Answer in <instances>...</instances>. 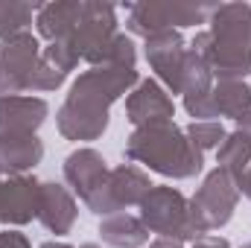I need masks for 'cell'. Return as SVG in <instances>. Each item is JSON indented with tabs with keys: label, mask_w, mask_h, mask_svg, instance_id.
I'll return each mask as SVG.
<instances>
[{
	"label": "cell",
	"mask_w": 251,
	"mask_h": 248,
	"mask_svg": "<svg viewBox=\"0 0 251 248\" xmlns=\"http://www.w3.org/2000/svg\"><path fill=\"white\" fill-rule=\"evenodd\" d=\"M140 82L137 70L123 67H91L76 76L56 111V125L64 140L91 143L100 140L108 128V108Z\"/></svg>",
	"instance_id": "1"
},
{
	"label": "cell",
	"mask_w": 251,
	"mask_h": 248,
	"mask_svg": "<svg viewBox=\"0 0 251 248\" xmlns=\"http://www.w3.org/2000/svg\"><path fill=\"white\" fill-rule=\"evenodd\" d=\"M126 158L176 181L199 175L204 167V152H199L176 123L134 128L126 140Z\"/></svg>",
	"instance_id": "2"
},
{
	"label": "cell",
	"mask_w": 251,
	"mask_h": 248,
	"mask_svg": "<svg viewBox=\"0 0 251 248\" xmlns=\"http://www.w3.org/2000/svg\"><path fill=\"white\" fill-rule=\"evenodd\" d=\"M207 64L216 82H243L251 73V6L219 3L207 18Z\"/></svg>",
	"instance_id": "3"
},
{
	"label": "cell",
	"mask_w": 251,
	"mask_h": 248,
	"mask_svg": "<svg viewBox=\"0 0 251 248\" xmlns=\"http://www.w3.org/2000/svg\"><path fill=\"white\" fill-rule=\"evenodd\" d=\"M62 175L67 190L76 193L91 213H97L100 219L114 216V210L108 204V175H111V170H108V161L97 149L82 146V149L70 152L62 164Z\"/></svg>",
	"instance_id": "4"
},
{
	"label": "cell",
	"mask_w": 251,
	"mask_h": 248,
	"mask_svg": "<svg viewBox=\"0 0 251 248\" xmlns=\"http://www.w3.org/2000/svg\"><path fill=\"white\" fill-rule=\"evenodd\" d=\"M237 201H240V190H237L234 175L222 167H213L190 198V222L196 234L201 237V234L225 228L237 210Z\"/></svg>",
	"instance_id": "5"
},
{
	"label": "cell",
	"mask_w": 251,
	"mask_h": 248,
	"mask_svg": "<svg viewBox=\"0 0 251 248\" xmlns=\"http://www.w3.org/2000/svg\"><path fill=\"white\" fill-rule=\"evenodd\" d=\"M140 222L146 225L149 234H158V237H170L178 243L199 240V234L190 222V198L178 187H152L146 193V198L140 201Z\"/></svg>",
	"instance_id": "6"
},
{
	"label": "cell",
	"mask_w": 251,
	"mask_h": 248,
	"mask_svg": "<svg viewBox=\"0 0 251 248\" xmlns=\"http://www.w3.org/2000/svg\"><path fill=\"white\" fill-rule=\"evenodd\" d=\"M128 32L140 35V38H152L158 32H170V29H187L207 24L213 6H193V3H128Z\"/></svg>",
	"instance_id": "7"
},
{
	"label": "cell",
	"mask_w": 251,
	"mask_h": 248,
	"mask_svg": "<svg viewBox=\"0 0 251 248\" xmlns=\"http://www.w3.org/2000/svg\"><path fill=\"white\" fill-rule=\"evenodd\" d=\"M117 38V12L108 3H97V0H82V18L70 35L76 53L82 62L91 67H102L111 41Z\"/></svg>",
	"instance_id": "8"
},
{
	"label": "cell",
	"mask_w": 251,
	"mask_h": 248,
	"mask_svg": "<svg viewBox=\"0 0 251 248\" xmlns=\"http://www.w3.org/2000/svg\"><path fill=\"white\" fill-rule=\"evenodd\" d=\"M41 62V41L32 32H21L0 41V97L29 94L32 73Z\"/></svg>",
	"instance_id": "9"
},
{
	"label": "cell",
	"mask_w": 251,
	"mask_h": 248,
	"mask_svg": "<svg viewBox=\"0 0 251 248\" xmlns=\"http://www.w3.org/2000/svg\"><path fill=\"white\" fill-rule=\"evenodd\" d=\"M184 53H187V41H184V35L178 29L158 32V35L146 38V44H143V56H146L149 67L155 70L158 85L167 94H178V79H181Z\"/></svg>",
	"instance_id": "10"
},
{
	"label": "cell",
	"mask_w": 251,
	"mask_h": 248,
	"mask_svg": "<svg viewBox=\"0 0 251 248\" xmlns=\"http://www.w3.org/2000/svg\"><path fill=\"white\" fill-rule=\"evenodd\" d=\"M126 117L134 128L164 125L173 123L176 105H173V97L158 85V79H140L126 97Z\"/></svg>",
	"instance_id": "11"
},
{
	"label": "cell",
	"mask_w": 251,
	"mask_h": 248,
	"mask_svg": "<svg viewBox=\"0 0 251 248\" xmlns=\"http://www.w3.org/2000/svg\"><path fill=\"white\" fill-rule=\"evenodd\" d=\"M38 193L41 181L32 175H12L0 181V222L9 228H21L38 219Z\"/></svg>",
	"instance_id": "12"
},
{
	"label": "cell",
	"mask_w": 251,
	"mask_h": 248,
	"mask_svg": "<svg viewBox=\"0 0 251 248\" xmlns=\"http://www.w3.org/2000/svg\"><path fill=\"white\" fill-rule=\"evenodd\" d=\"M41 158L44 143L38 134L0 128V178L26 175L29 170H35V164H41Z\"/></svg>",
	"instance_id": "13"
},
{
	"label": "cell",
	"mask_w": 251,
	"mask_h": 248,
	"mask_svg": "<svg viewBox=\"0 0 251 248\" xmlns=\"http://www.w3.org/2000/svg\"><path fill=\"white\" fill-rule=\"evenodd\" d=\"M76 216H79V204H76V196L67 187L56 184V181L41 184V193H38V222L50 234H56V237L70 234L73 225H76Z\"/></svg>",
	"instance_id": "14"
},
{
	"label": "cell",
	"mask_w": 251,
	"mask_h": 248,
	"mask_svg": "<svg viewBox=\"0 0 251 248\" xmlns=\"http://www.w3.org/2000/svg\"><path fill=\"white\" fill-rule=\"evenodd\" d=\"M50 114V105L41 97H0V128L9 131H24V134H38Z\"/></svg>",
	"instance_id": "15"
},
{
	"label": "cell",
	"mask_w": 251,
	"mask_h": 248,
	"mask_svg": "<svg viewBox=\"0 0 251 248\" xmlns=\"http://www.w3.org/2000/svg\"><path fill=\"white\" fill-rule=\"evenodd\" d=\"M149 175L134 167V164H120L111 170L108 175V201L114 213H123L126 207H140V201L146 198V193L152 190Z\"/></svg>",
	"instance_id": "16"
},
{
	"label": "cell",
	"mask_w": 251,
	"mask_h": 248,
	"mask_svg": "<svg viewBox=\"0 0 251 248\" xmlns=\"http://www.w3.org/2000/svg\"><path fill=\"white\" fill-rule=\"evenodd\" d=\"M82 18V0H56V3H41L35 12V29L38 38H44L47 44L64 41L73 35L76 24Z\"/></svg>",
	"instance_id": "17"
},
{
	"label": "cell",
	"mask_w": 251,
	"mask_h": 248,
	"mask_svg": "<svg viewBox=\"0 0 251 248\" xmlns=\"http://www.w3.org/2000/svg\"><path fill=\"white\" fill-rule=\"evenodd\" d=\"M100 237L111 248H140L149 243V231L140 222V216L131 213H114L100 222Z\"/></svg>",
	"instance_id": "18"
},
{
	"label": "cell",
	"mask_w": 251,
	"mask_h": 248,
	"mask_svg": "<svg viewBox=\"0 0 251 248\" xmlns=\"http://www.w3.org/2000/svg\"><path fill=\"white\" fill-rule=\"evenodd\" d=\"M210 99H213L216 117L240 120L243 114L251 111V88L246 82H213Z\"/></svg>",
	"instance_id": "19"
},
{
	"label": "cell",
	"mask_w": 251,
	"mask_h": 248,
	"mask_svg": "<svg viewBox=\"0 0 251 248\" xmlns=\"http://www.w3.org/2000/svg\"><path fill=\"white\" fill-rule=\"evenodd\" d=\"M213 91V73L210 64L201 56H196L187 47L184 62H181V79H178V94L181 97H199V94H210Z\"/></svg>",
	"instance_id": "20"
},
{
	"label": "cell",
	"mask_w": 251,
	"mask_h": 248,
	"mask_svg": "<svg viewBox=\"0 0 251 248\" xmlns=\"http://www.w3.org/2000/svg\"><path fill=\"white\" fill-rule=\"evenodd\" d=\"M249 164H251V140L243 137L240 131H231V134L222 140V146L216 149V167L228 170V173L237 178Z\"/></svg>",
	"instance_id": "21"
},
{
	"label": "cell",
	"mask_w": 251,
	"mask_h": 248,
	"mask_svg": "<svg viewBox=\"0 0 251 248\" xmlns=\"http://www.w3.org/2000/svg\"><path fill=\"white\" fill-rule=\"evenodd\" d=\"M41 3H0V41H9L21 32H29Z\"/></svg>",
	"instance_id": "22"
},
{
	"label": "cell",
	"mask_w": 251,
	"mask_h": 248,
	"mask_svg": "<svg viewBox=\"0 0 251 248\" xmlns=\"http://www.w3.org/2000/svg\"><path fill=\"white\" fill-rule=\"evenodd\" d=\"M184 134L190 137V143L199 149V152H210V149H219L222 140L228 137V131L222 128L219 120H199V123H190L184 128Z\"/></svg>",
	"instance_id": "23"
},
{
	"label": "cell",
	"mask_w": 251,
	"mask_h": 248,
	"mask_svg": "<svg viewBox=\"0 0 251 248\" xmlns=\"http://www.w3.org/2000/svg\"><path fill=\"white\" fill-rule=\"evenodd\" d=\"M41 59L50 64V67H56L59 73H64V76H67L70 70H76V64L82 62L70 38H64V41H53V44L41 47Z\"/></svg>",
	"instance_id": "24"
},
{
	"label": "cell",
	"mask_w": 251,
	"mask_h": 248,
	"mask_svg": "<svg viewBox=\"0 0 251 248\" xmlns=\"http://www.w3.org/2000/svg\"><path fill=\"white\" fill-rule=\"evenodd\" d=\"M102 67H123V70H137V50H134V41L128 35H120L111 41L108 47V56Z\"/></svg>",
	"instance_id": "25"
},
{
	"label": "cell",
	"mask_w": 251,
	"mask_h": 248,
	"mask_svg": "<svg viewBox=\"0 0 251 248\" xmlns=\"http://www.w3.org/2000/svg\"><path fill=\"white\" fill-rule=\"evenodd\" d=\"M67 79L64 73H59L56 67H50V64L38 62L35 67V73H32V82H29V94H41V91H56V88H62V82Z\"/></svg>",
	"instance_id": "26"
},
{
	"label": "cell",
	"mask_w": 251,
	"mask_h": 248,
	"mask_svg": "<svg viewBox=\"0 0 251 248\" xmlns=\"http://www.w3.org/2000/svg\"><path fill=\"white\" fill-rule=\"evenodd\" d=\"M184 111L193 117V123L199 120H216V108L210 94H199V97H184Z\"/></svg>",
	"instance_id": "27"
},
{
	"label": "cell",
	"mask_w": 251,
	"mask_h": 248,
	"mask_svg": "<svg viewBox=\"0 0 251 248\" xmlns=\"http://www.w3.org/2000/svg\"><path fill=\"white\" fill-rule=\"evenodd\" d=\"M0 248H32V246H29V240H26L21 231L6 228V231L0 234Z\"/></svg>",
	"instance_id": "28"
},
{
	"label": "cell",
	"mask_w": 251,
	"mask_h": 248,
	"mask_svg": "<svg viewBox=\"0 0 251 248\" xmlns=\"http://www.w3.org/2000/svg\"><path fill=\"white\" fill-rule=\"evenodd\" d=\"M190 248H231V243L225 237H213V234H201L199 240H193Z\"/></svg>",
	"instance_id": "29"
},
{
	"label": "cell",
	"mask_w": 251,
	"mask_h": 248,
	"mask_svg": "<svg viewBox=\"0 0 251 248\" xmlns=\"http://www.w3.org/2000/svg\"><path fill=\"white\" fill-rule=\"evenodd\" d=\"M237 181V190H240V196H246V198H251V164L234 178Z\"/></svg>",
	"instance_id": "30"
},
{
	"label": "cell",
	"mask_w": 251,
	"mask_h": 248,
	"mask_svg": "<svg viewBox=\"0 0 251 248\" xmlns=\"http://www.w3.org/2000/svg\"><path fill=\"white\" fill-rule=\"evenodd\" d=\"M234 125H237L234 131H240L243 137H249V140H251V111H249V114H243L240 120H234Z\"/></svg>",
	"instance_id": "31"
},
{
	"label": "cell",
	"mask_w": 251,
	"mask_h": 248,
	"mask_svg": "<svg viewBox=\"0 0 251 248\" xmlns=\"http://www.w3.org/2000/svg\"><path fill=\"white\" fill-rule=\"evenodd\" d=\"M149 248H184V243H178V240H170V237H155Z\"/></svg>",
	"instance_id": "32"
},
{
	"label": "cell",
	"mask_w": 251,
	"mask_h": 248,
	"mask_svg": "<svg viewBox=\"0 0 251 248\" xmlns=\"http://www.w3.org/2000/svg\"><path fill=\"white\" fill-rule=\"evenodd\" d=\"M38 248H76V246H70V243H59V240H50V243H41Z\"/></svg>",
	"instance_id": "33"
},
{
	"label": "cell",
	"mask_w": 251,
	"mask_h": 248,
	"mask_svg": "<svg viewBox=\"0 0 251 248\" xmlns=\"http://www.w3.org/2000/svg\"><path fill=\"white\" fill-rule=\"evenodd\" d=\"M79 248H100L97 243H85V246H79Z\"/></svg>",
	"instance_id": "34"
},
{
	"label": "cell",
	"mask_w": 251,
	"mask_h": 248,
	"mask_svg": "<svg viewBox=\"0 0 251 248\" xmlns=\"http://www.w3.org/2000/svg\"><path fill=\"white\" fill-rule=\"evenodd\" d=\"M243 248H251V243H246V246H243Z\"/></svg>",
	"instance_id": "35"
},
{
	"label": "cell",
	"mask_w": 251,
	"mask_h": 248,
	"mask_svg": "<svg viewBox=\"0 0 251 248\" xmlns=\"http://www.w3.org/2000/svg\"><path fill=\"white\" fill-rule=\"evenodd\" d=\"M0 181H3V178H0Z\"/></svg>",
	"instance_id": "36"
}]
</instances>
